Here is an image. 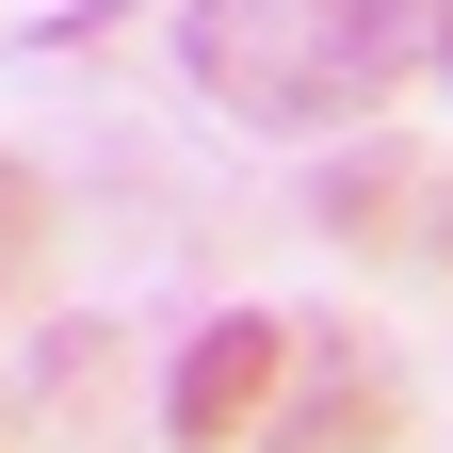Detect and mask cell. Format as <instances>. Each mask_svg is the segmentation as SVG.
Listing matches in <instances>:
<instances>
[{
	"label": "cell",
	"instance_id": "cell-4",
	"mask_svg": "<svg viewBox=\"0 0 453 453\" xmlns=\"http://www.w3.org/2000/svg\"><path fill=\"white\" fill-rule=\"evenodd\" d=\"M324 226H340V243H421V162L405 146L340 162V179H324Z\"/></svg>",
	"mask_w": 453,
	"mask_h": 453
},
{
	"label": "cell",
	"instance_id": "cell-3",
	"mask_svg": "<svg viewBox=\"0 0 453 453\" xmlns=\"http://www.w3.org/2000/svg\"><path fill=\"white\" fill-rule=\"evenodd\" d=\"M275 357H292V324H275V308H211V324L179 340V372H162V437H179V453L243 437V421L275 405Z\"/></svg>",
	"mask_w": 453,
	"mask_h": 453
},
{
	"label": "cell",
	"instance_id": "cell-5",
	"mask_svg": "<svg viewBox=\"0 0 453 453\" xmlns=\"http://www.w3.org/2000/svg\"><path fill=\"white\" fill-rule=\"evenodd\" d=\"M33 259H49V179H33V162H0V292H17Z\"/></svg>",
	"mask_w": 453,
	"mask_h": 453
},
{
	"label": "cell",
	"instance_id": "cell-7",
	"mask_svg": "<svg viewBox=\"0 0 453 453\" xmlns=\"http://www.w3.org/2000/svg\"><path fill=\"white\" fill-rule=\"evenodd\" d=\"M437 81H453V17H437Z\"/></svg>",
	"mask_w": 453,
	"mask_h": 453
},
{
	"label": "cell",
	"instance_id": "cell-1",
	"mask_svg": "<svg viewBox=\"0 0 453 453\" xmlns=\"http://www.w3.org/2000/svg\"><path fill=\"white\" fill-rule=\"evenodd\" d=\"M179 65L243 113V130H357V113L421 65V0H195Z\"/></svg>",
	"mask_w": 453,
	"mask_h": 453
},
{
	"label": "cell",
	"instance_id": "cell-6",
	"mask_svg": "<svg viewBox=\"0 0 453 453\" xmlns=\"http://www.w3.org/2000/svg\"><path fill=\"white\" fill-rule=\"evenodd\" d=\"M421 226H437V243H453V179H437V162H421Z\"/></svg>",
	"mask_w": 453,
	"mask_h": 453
},
{
	"label": "cell",
	"instance_id": "cell-2",
	"mask_svg": "<svg viewBox=\"0 0 453 453\" xmlns=\"http://www.w3.org/2000/svg\"><path fill=\"white\" fill-rule=\"evenodd\" d=\"M259 453H388L405 437V372H388V340H292V357H275V405L243 421Z\"/></svg>",
	"mask_w": 453,
	"mask_h": 453
}]
</instances>
